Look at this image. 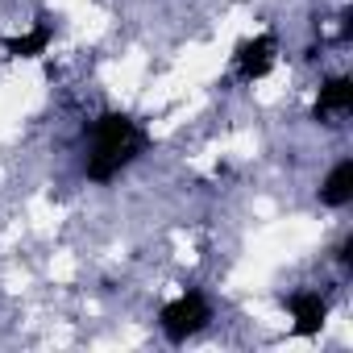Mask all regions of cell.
I'll return each mask as SVG.
<instances>
[{
	"label": "cell",
	"instance_id": "obj_1",
	"mask_svg": "<svg viewBox=\"0 0 353 353\" xmlns=\"http://www.w3.org/2000/svg\"><path fill=\"white\" fill-rule=\"evenodd\" d=\"M145 145H150V137H145V129L133 117L100 112L92 121V150H88V162H83L88 179H96V183L117 179L137 154H145Z\"/></svg>",
	"mask_w": 353,
	"mask_h": 353
},
{
	"label": "cell",
	"instance_id": "obj_2",
	"mask_svg": "<svg viewBox=\"0 0 353 353\" xmlns=\"http://www.w3.org/2000/svg\"><path fill=\"white\" fill-rule=\"evenodd\" d=\"M208 320H212V307H208V299H204L200 291H183L179 299H170V303L158 312V324H162V332H166L170 345H183V341L196 336Z\"/></svg>",
	"mask_w": 353,
	"mask_h": 353
},
{
	"label": "cell",
	"instance_id": "obj_3",
	"mask_svg": "<svg viewBox=\"0 0 353 353\" xmlns=\"http://www.w3.org/2000/svg\"><path fill=\"white\" fill-rule=\"evenodd\" d=\"M274 50H279L274 34H254L250 42H241L237 54H233V63H237V79H241V83L262 79V75L274 67Z\"/></svg>",
	"mask_w": 353,
	"mask_h": 353
},
{
	"label": "cell",
	"instance_id": "obj_4",
	"mask_svg": "<svg viewBox=\"0 0 353 353\" xmlns=\"http://www.w3.org/2000/svg\"><path fill=\"white\" fill-rule=\"evenodd\" d=\"M291 316H295V336H316L328 320V299L320 291H295L287 299Z\"/></svg>",
	"mask_w": 353,
	"mask_h": 353
},
{
	"label": "cell",
	"instance_id": "obj_5",
	"mask_svg": "<svg viewBox=\"0 0 353 353\" xmlns=\"http://www.w3.org/2000/svg\"><path fill=\"white\" fill-rule=\"evenodd\" d=\"M349 108H353V79L336 75V79H328V83L320 88V96H316V104H312V121H324V117H345Z\"/></svg>",
	"mask_w": 353,
	"mask_h": 353
},
{
	"label": "cell",
	"instance_id": "obj_6",
	"mask_svg": "<svg viewBox=\"0 0 353 353\" xmlns=\"http://www.w3.org/2000/svg\"><path fill=\"white\" fill-rule=\"evenodd\" d=\"M349 200H353V158L336 162V166L328 170V179L320 183V204H328V208H345Z\"/></svg>",
	"mask_w": 353,
	"mask_h": 353
},
{
	"label": "cell",
	"instance_id": "obj_7",
	"mask_svg": "<svg viewBox=\"0 0 353 353\" xmlns=\"http://www.w3.org/2000/svg\"><path fill=\"white\" fill-rule=\"evenodd\" d=\"M0 46H5V54H9V59H38V54H46V46H50V26H46V21H38L30 34L5 38Z\"/></svg>",
	"mask_w": 353,
	"mask_h": 353
},
{
	"label": "cell",
	"instance_id": "obj_8",
	"mask_svg": "<svg viewBox=\"0 0 353 353\" xmlns=\"http://www.w3.org/2000/svg\"><path fill=\"white\" fill-rule=\"evenodd\" d=\"M336 258H341V262H345V266H349V262H353V237H345V241H341V254H336Z\"/></svg>",
	"mask_w": 353,
	"mask_h": 353
}]
</instances>
